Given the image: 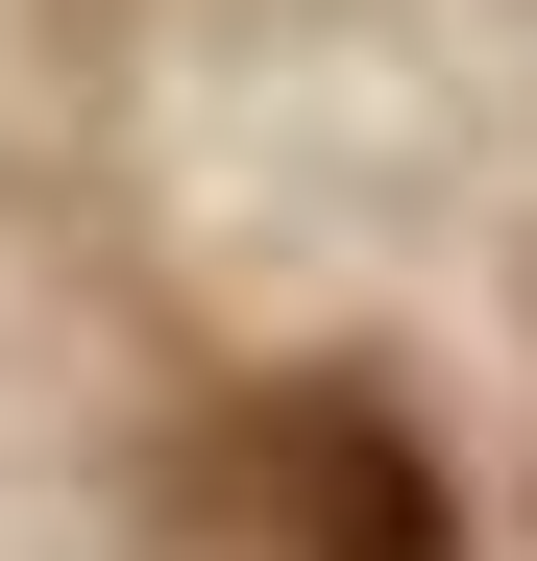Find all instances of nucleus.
Listing matches in <instances>:
<instances>
[{
    "label": "nucleus",
    "instance_id": "f257e3e1",
    "mask_svg": "<svg viewBox=\"0 0 537 561\" xmlns=\"http://www.w3.org/2000/svg\"><path fill=\"white\" fill-rule=\"evenodd\" d=\"M244 489H268V537H294V561H465L391 391H268V415H244Z\"/></svg>",
    "mask_w": 537,
    "mask_h": 561
}]
</instances>
